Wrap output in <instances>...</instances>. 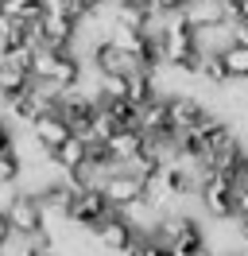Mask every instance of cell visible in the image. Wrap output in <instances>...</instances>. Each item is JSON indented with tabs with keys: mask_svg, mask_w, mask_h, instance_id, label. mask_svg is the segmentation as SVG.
I'll return each mask as SVG.
<instances>
[{
	"mask_svg": "<svg viewBox=\"0 0 248 256\" xmlns=\"http://www.w3.org/2000/svg\"><path fill=\"white\" fill-rule=\"evenodd\" d=\"M90 66H97V74H128V70L140 66V62L128 50H120L112 39H101V43L90 50Z\"/></svg>",
	"mask_w": 248,
	"mask_h": 256,
	"instance_id": "52a82bcc",
	"label": "cell"
},
{
	"mask_svg": "<svg viewBox=\"0 0 248 256\" xmlns=\"http://www.w3.org/2000/svg\"><path fill=\"white\" fill-rule=\"evenodd\" d=\"M159 4V12H186L190 8V0H155Z\"/></svg>",
	"mask_w": 248,
	"mask_h": 256,
	"instance_id": "d6986e66",
	"label": "cell"
},
{
	"mask_svg": "<svg viewBox=\"0 0 248 256\" xmlns=\"http://www.w3.org/2000/svg\"><path fill=\"white\" fill-rule=\"evenodd\" d=\"M31 39L35 43H46L54 50H70L78 39V20L70 16H43L35 28H31Z\"/></svg>",
	"mask_w": 248,
	"mask_h": 256,
	"instance_id": "5b68a950",
	"label": "cell"
},
{
	"mask_svg": "<svg viewBox=\"0 0 248 256\" xmlns=\"http://www.w3.org/2000/svg\"><path fill=\"white\" fill-rule=\"evenodd\" d=\"M0 4H8V0H0Z\"/></svg>",
	"mask_w": 248,
	"mask_h": 256,
	"instance_id": "603a6c76",
	"label": "cell"
},
{
	"mask_svg": "<svg viewBox=\"0 0 248 256\" xmlns=\"http://www.w3.org/2000/svg\"><path fill=\"white\" fill-rule=\"evenodd\" d=\"M236 237H240V244L248 248V214H240V218H236Z\"/></svg>",
	"mask_w": 248,
	"mask_h": 256,
	"instance_id": "ffe728a7",
	"label": "cell"
},
{
	"mask_svg": "<svg viewBox=\"0 0 248 256\" xmlns=\"http://www.w3.org/2000/svg\"><path fill=\"white\" fill-rule=\"evenodd\" d=\"M144 186H148V178L132 175V171H108V178L101 182V190H105V198H108V206H112V210L132 206L140 194H144Z\"/></svg>",
	"mask_w": 248,
	"mask_h": 256,
	"instance_id": "8992f818",
	"label": "cell"
},
{
	"mask_svg": "<svg viewBox=\"0 0 248 256\" xmlns=\"http://www.w3.org/2000/svg\"><path fill=\"white\" fill-rule=\"evenodd\" d=\"M136 233H140V229L124 218V210H112L105 222L93 229V240H97L101 252H128V244H132Z\"/></svg>",
	"mask_w": 248,
	"mask_h": 256,
	"instance_id": "277c9868",
	"label": "cell"
},
{
	"mask_svg": "<svg viewBox=\"0 0 248 256\" xmlns=\"http://www.w3.org/2000/svg\"><path fill=\"white\" fill-rule=\"evenodd\" d=\"M198 202L210 218H236V210H232V175L210 171L206 182H202V190H198Z\"/></svg>",
	"mask_w": 248,
	"mask_h": 256,
	"instance_id": "3957f363",
	"label": "cell"
},
{
	"mask_svg": "<svg viewBox=\"0 0 248 256\" xmlns=\"http://www.w3.org/2000/svg\"><path fill=\"white\" fill-rule=\"evenodd\" d=\"M232 43H244L248 47V20H232Z\"/></svg>",
	"mask_w": 248,
	"mask_h": 256,
	"instance_id": "ac0fdd59",
	"label": "cell"
},
{
	"mask_svg": "<svg viewBox=\"0 0 248 256\" xmlns=\"http://www.w3.org/2000/svg\"><path fill=\"white\" fill-rule=\"evenodd\" d=\"M186 16L194 28H214V24H229V8H225V0H190V8H186Z\"/></svg>",
	"mask_w": 248,
	"mask_h": 256,
	"instance_id": "7c38bea8",
	"label": "cell"
},
{
	"mask_svg": "<svg viewBox=\"0 0 248 256\" xmlns=\"http://www.w3.org/2000/svg\"><path fill=\"white\" fill-rule=\"evenodd\" d=\"M236 20H248V0H240V16Z\"/></svg>",
	"mask_w": 248,
	"mask_h": 256,
	"instance_id": "7402d4cb",
	"label": "cell"
},
{
	"mask_svg": "<svg viewBox=\"0 0 248 256\" xmlns=\"http://www.w3.org/2000/svg\"><path fill=\"white\" fill-rule=\"evenodd\" d=\"M54 58H58V50L46 47V43H35V54H31V78H50V70H54Z\"/></svg>",
	"mask_w": 248,
	"mask_h": 256,
	"instance_id": "e0dca14e",
	"label": "cell"
},
{
	"mask_svg": "<svg viewBox=\"0 0 248 256\" xmlns=\"http://www.w3.org/2000/svg\"><path fill=\"white\" fill-rule=\"evenodd\" d=\"M221 58H225L229 78H248V47H244V43H232V47H225V50H221Z\"/></svg>",
	"mask_w": 248,
	"mask_h": 256,
	"instance_id": "2e32d148",
	"label": "cell"
},
{
	"mask_svg": "<svg viewBox=\"0 0 248 256\" xmlns=\"http://www.w3.org/2000/svg\"><path fill=\"white\" fill-rule=\"evenodd\" d=\"M20 178H24V160L16 152H0V190L20 186Z\"/></svg>",
	"mask_w": 248,
	"mask_h": 256,
	"instance_id": "9a60e30c",
	"label": "cell"
},
{
	"mask_svg": "<svg viewBox=\"0 0 248 256\" xmlns=\"http://www.w3.org/2000/svg\"><path fill=\"white\" fill-rule=\"evenodd\" d=\"M167 105H170V128H174V132L194 128L198 116L206 112V101H198V97H190V94H170Z\"/></svg>",
	"mask_w": 248,
	"mask_h": 256,
	"instance_id": "9c48e42d",
	"label": "cell"
},
{
	"mask_svg": "<svg viewBox=\"0 0 248 256\" xmlns=\"http://www.w3.org/2000/svg\"><path fill=\"white\" fill-rule=\"evenodd\" d=\"M31 132H35V140H39L46 152H54L66 136H74V132H70V124L62 120L58 112H43V116H35V120H31Z\"/></svg>",
	"mask_w": 248,
	"mask_h": 256,
	"instance_id": "30bf717a",
	"label": "cell"
},
{
	"mask_svg": "<svg viewBox=\"0 0 248 256\" xmlns=\"http://www.w3.org/2000/svg\"><path fill=\"white\" fill-rule=\"evenodd\" d=\"M108 214H112V206H108L105 190H101V186H82L66 218H70V225H78V229H90V233H93V229L105 222Z\"/></svg>",
	"mask_w": 248,
	"mask_h": 256,
	"instance_id": "7a4b0ae2",
	"label": "cell"
},
{
	"mask_svg": "<svg viewBox=\"0 0 248 256\" xmlns=\"http://www.w3.org/2000/svg\"><path fill=\"white\" fill-rule=\"evenodd\" d=\"M170 128V105H167V94H155L140 105V132L152 136V132H163Z\"/></svg>",
	"mask_w": 248,
	"mask_h": 256,
	"instance_id": "8fae6325",
	"label": "cell"
},
{
	"mask_svg": "<svg viewBox=\"0 0 248 256\" xmlns=\"http://www.w3.org/2000/svg\"><path fill=\"white\" fill-rule=\"evenodd\" d=\"M82 70H86V62L78 58V50H58V58H54V70H50V82H58L62 90L66 86H82Z\"/></svg>",
	"mask_w": 248,
	"mask_h": 256,
	"instance_id": "5bb4252c",
	"label": "cell"
},
{
	"mask_svg": "<svg viewBox=\"0 0 248 256\" xmlns=\"http://www.w3.org/2000/svg\"><path fill=\"white\" fill-rule=\"evenodd\" d=\"M144 144H148V136H144L140 128H132V124L116 128V132H112V136L105 140V148H108V160H112V163L132 160L136 152H144Z\"/></svg>",
	"mask_w": 248,
	"mask_h": 256,
	"instance_id": "ba28073f",
	"label": "cell"
},
{
	"mask_svg": "<svg viewBox=\"0 0 248 256\" xmlns=\"http://www.w3.org/2000/svg\"><path fill=\"white\" fill-rule=\"evenodd\" d=\"M8 218H12L16 237H35L46 229V206L35 190H16L8 198Z\"/></svg>",
	"mask_w": 248,
	"mask_h": 256,
	"instance_id": "6da1fadb",
	"label": "cell"
},
{
	"mask_svg": "<svg viewBox=\"0 0 248 256\" xmlns=\"http://www.w3.org/2000/svg\"><path fill=\"white\" fill-rule=\"evenodd\" d=\"M86 160H90V144H86L82 136H66V140L50 152V163H58L62 171H78Z\"/></svg>",
	"mask_w": 248,
	"mask_h": 256,
	"instance_id": "4fadbf2b",
	"label": "cell"
},
{
	"mask_svg": "<svg viewBox=\"0 0 248 256\" xmlns=\"http://www.w3.org/2000/svg\"><path fill=\"white\" fill-rule=\"evenodd\" d=\"M74 4H82L86 12H101V8H105L108 0H74Z\"/></svg>",
	"mask_w": 248,
	"mask_h": 256,
	"instance_id": "44dd1931",
	"label": "cell"
}]
</instances>
